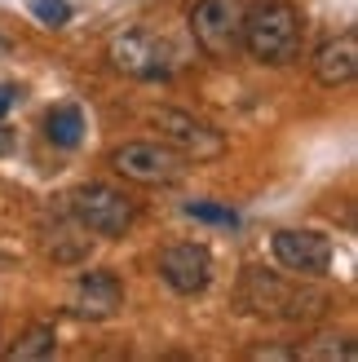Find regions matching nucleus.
Masks as SVG:
<instances>
[{
    "label": "nucleus",
    "instance_id": "nucleus-16",
    "mask_svg": "<svg viewBox=\"0 0 358 362\" xmlns=\"http://www.w3.org/2000/svg\"><path fill=\"white\" fill-rule=\"evenodd\" d=\"M27 9H31V18L40 27H67L71 23V5H67V0H27Z\"/></svg>",
    "mask_w": 358,
    "mask_h": 362
},
{
    "label": "nucleus",
    "instance_id": "nucleus-13",
    "mask_svg": "<svg viewBox=\"0 0 358 362\" xmlns=\"http://www.w3.org/2000/svg\"><path fill=\"white\" fill-rule=\"evenodd\" d=\"M58 354V332L53 322H31V327L18 336V345H9V362H40V358H53Z\"/></svg>",
    "mask_w": 358,
    "mask_h": 362
},
{
    "label": "nucleus",
    "instance_id": "nucleus-5",
    "mask_svg": "<svg viewBox=\"0 0 358 362\" xmlns=\"http://www.w3.org/2000/svg\"><path fill=\"white\" fill-rule=\"evenodd\" d=\"M111 168L142 186H173L186 173V155L173 151L168 141H124L111 151Z\"/></svg>",
    "mask_w": 358,
    "mask_h": 362
},
{
    "label": "nucleus",
    "instance_id": "nucleus-7",
    "mask_svg": "<svg viewBox=\"0 0 358 362\" xmlns=\"http://www.w3.org/2000/svg\"><path fill=\"white\" fill-rule=\"evenodd\" d=\"M270 252L296 279H323L332 269V239L318 230H279L270 239Z\"/></svg>",
    "mask_w": 358,
    "mask_h": 362
},
{
    "label": "nucleus",
    "instance_id": "nucleus-3",
    "mask_svg": "<svg viewBox=\"0 0 358 362\" xmlns=\"http://www.w3.org/2000/svg\"><path fill=\"white\" fill-rule=\"evenodd\" d=\"M243 0H195L190 9V35L208 58H235L243 49Z\"/></svg>",
    "mask_w": 358,
    "mask_h": 362
},
{
    "label": "nucleus",
    "instance_id": "nucleus-14",
    "mask_svg": "<svg viewBox=\"0 0 358 362\" xmlns=\"http://www.w3.org/2000/svg\"><path fill=\"white\" fill-rule=\"evenodd\" d=\"M296 358H310V362H336V358H341V362H354V345L345 336H318Z\"/></svg>",
    "mask_w": 358,
    "mask_h": 362
},
{
    "label": "nucleus",
    "instance_id": "nucleus-12",
    "mask_svg": "<svg viewBox=\"0 0 358 362\" xmlns=\"http://www.w3.org/2000/svg\"><path fill=\"white\" fill-rule=\"evenodd\" d=\"M45 137L53 141V146H62V151H76L84 141V111L76 102L53 106V111L45 115Z\"/></svg>",
    "mask_w": 358,
    "mask_h": 362
},
{
    "label": "nucleus",
    "instance_id": "nucleus-4",
    "mask_svg": "<svg viewBox=\"0 0 358 362\" xmlns=\"http://www.w3.org/2000/svg\"><path fill=\"white\" fill-rule=\"evenodd\" d=\"M177 49L168 35H155V31H124L111 40V66L124 71L129 80H168L177 71Z\"/></svg>",
    "mask_w": 358,
    "mask_h": 362
},
{
    "label": "nucleus",
    "instance_id": "nucleus-8",
    "mask_svg": "<svg viewBox=\"0 0 358 362\" xmlns=\"http://www.w3.org/2000/svg\"><path fill=\"white\" fill-rule=\"evenodd\" d=\"M155 129L164 133V141L173 151H182L186 159H217L226 151V137L212 129V124L195 119L190 111H173V106H159V111L151 115Z\"/></svg>",
    "mask_w": 358,
    "mask_h": 362
},
{
    "label": "nucleus",
    "instance_id": "nucleus-17",
    "mask_svg": "<svg viewBox=\"0 0 358 362\" xmlns=\"http://www.w3.org/2000/svg\"><path fill=\"white\" fill-rule=\"evenodd\" d=\"M18 102H23V88H18V84H0V119H5Z\"/></svg>",
    "mask_w": 358,
    "mask_h": 362
},
{
    "label": "nucleus",
    "instance_id": "nucleus-1",
    "mask_svg": "<svg viewBox=\"0 0 358 362\" xmlns=\"http://www.w3.org/2000/svg\"><path fill=\"white\" fill-rule=\"evenodd\" d=\"M301 35H306V23H301L296 5H288V0H265V5L243 9V49L261 66L296 62Z\"/></svg>",
    "mask_w": 358,
    "mask_h": 362
},
{
    "label": "nucleus",
    "instance_id": "nucleus-6",
    "mask_svg": "<svg viewBox=\"0 0 358 362\" xmlns=\"http://www.w3.org/2000/svg\"><path fill=\"white\" fill-rule=\"evenodd\" d=\"M71 212L84 230L102 234V239H120L133 226V199H124V190L102 186V181H88L71 194Z\"/></svg>",
    "mask_w": 358,
    "mask_h": 362
},
{
    "label": "nucleus",
    "instance_id": "nucleus-11",
    "mask_svg": "<svg viewBox=\"0 0 358 362\" xmlns=\"http://www.w3.org/2000/svg\"><path fill=\"white\" fill-rule=\"evenodd\" d=\"M354 76H358V35L354 31H341V35L318 45V53H314V80L318 84L345 88Z\"/></svg>",
    "mask_w": 358,
    "mask_h": 362
},
{
    "label": "nucleus",
    "instance_id": "nucleus-18",
    "mask_svg": "<svg viewBox=\"0 0 358 362\" xmlns=\"http://www.w3.org/2000/svg\"><path fill=\"white\" fill-rule=\"evenodd\" d=\"M13 146H18V137H13V129H9V124L0 119V159H5V155H9Z\"/></svg>",
    "mask_w": 358,
    "mask_h": 362
},
{
    "label": "nucleus",
    "instance_id": "nucleus-10",
    "mask_svg": "<svg viewBox=\"0 0 358 362\" xmlns=\"http://www.w3.org/2000/svg\"><path fill=\"white\" fill-rule=\"evenodd\" d=\"M124 310V287L111 269H84L71 287V314H80L88 322H106Z\"/></svg>",
    "mask_w": 358,
    "mask_h": 362
},
{
    "label": "nucleus",
    "instance_id": "nucleus-2",
    "mask_svg": "<svg viewBox=\"0 0 358 362\" xmlns=\"http://www.w3.org/2000/svg\"><path fill=\"white\" fill-rule=\"evenodd\" d=\"M243 305L248 314L257 318H275V322H296V318H310L323 310V296L306 292L296 283H283L270 269H248L243 274Z\"/></svg>",
    "mask_w": 358,
    "mask_h": 362
},
{
    "label": "nucleus",
    "instance_id": "nucleus-15",
    "mask_svg": "<svg viewBox=\"0 0 358 362\" xmlns=\"http://www.w3.org/2000/svg\"><path fill=\"white\" fill-rule=\"evenodd\" d=\"M186 216H195V221H208V226H239V212L226 208V204H208V199H190L186 204Z\"/></svg>",
    "mask_w": 358,
    "mask_h": 362
},
{
    "label": "nucleus",
    "instance_id": "nucleus-9",
    "mask_svg": "<svg viewBox=\"0 0 358 362\" xmlns=\"http://www.w3.org/2000/svg\"><path fill=\"white\" fill-rule=\"evenodd\" d=\"M159 279L177 296H200L212 283V252L204 243H173L159 252Z\"/></svg>",
    "mask_w": 358,
    "mask_h": 362
}]
</instances>
